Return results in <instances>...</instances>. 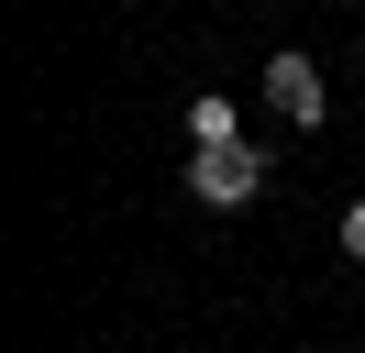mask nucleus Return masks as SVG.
I'll list each match as a JSON object with an SVG mask.
<instances>
[{"label":"nucleus","mask_w":365,"mask_h":353,"mask_svg":"<svg viewBox=\"0 0 365 353\" xmlns=\"http://www.w3.org/2000/svg\"><path fill=\"white\" fill-rule=\"evenodd\" d=\"M255 188H266V154L255 144H200L188 154V199L200 210H255Z\"/></svg>","instance_id":"nucleus-1"},{"label":"nucleus","mask_w":365,"mask_h":353,"mask_svg":"<svg viewBox=\"0 0 365 353\" xmlns=\"http://www.w3.org/2000/svg\"><path fill=\"white\" fill-rule=\"evenodd\" d=\"M266 110H277V122H299V132L332 122V88H321V66L299 56V44H277V56H266Z\"/></svg>","instance_id":"nucleus-2"},{"label":"nucleus","mask_w":365,"mask_h":353,"mask_svg":"<svg viewBox=\"0 0 365 353\" xmlns=\"http://www.w3.org/2000/svg\"><path fill=\"white\" fill-rule=\"evenodd\" d=\"M188 144H244V110L210 88V100H188Z\"/></svg>","instance_id":"nucleus-3"},{"label":"nucleus","mask_w":365,"mask_h":353,"mask_svg":"<svg viewBox=\"0 0 365 353\" xmlns=\"http://www.w3.org/2000/svg\"><path fill=\"white\" fill-rule=\"evenodd\" d=\"M343 254L365 265V199H354V210H343Z\"/></svg>","instance_id":"nucleus-4"}]
</instances>
